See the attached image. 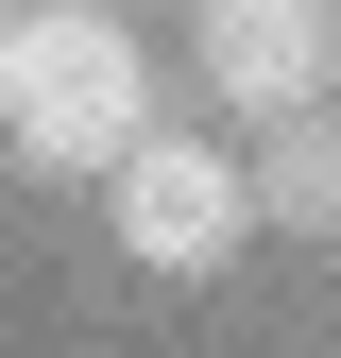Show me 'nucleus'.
Returning a JSON list of instances; mask_svg holds the SVG:
<instances>
[{
	"label": "nucleus",
	"mask_w": 341,
	"mask_h": 358,
	"mask_svg": "<svg viewBox=\"0 0 341 358\" xmlns=\"http://www.w3.org/2000/svg\"><path fill=\"white\" fill-rule=\"evenodd\" d=\"M324 34H341V0H188V52H205V85L239 120L324 103Z\"/></svg>",
	"instance_id": "7ed1b4c3"
},
{
	"label": "nucleus",
	"mask_w": 341,
	"mask_h": 358,
	"mask_svg": "<svg viewBox=\"0 0 341 358\" xmlns=\"http://www.w3.org/2000/svg\"><path fill=\"white\" fill-rule=\"evenodd\" d=\"M137 137H154L137 17L119 0H0V154L52 188H103Z\"/></svg>",
	"instance_id": "f257e3e1"
},
{
	"label": "nucleus",
	"mask_w": 341,
	"mask_h": 358,
	"mask_svg": "<svg viewBox=\"0 0 341 358\" xmlns=\"http://www.w3.org/2000/svg\"><path fill=\"white\" fill-rule=\"evenodd\" d=\"M103 222H119V256H137V273L188 290V273H222V256L256 239V171H239L222 137H170V120H154V137L103 171Z\"/></svg>",
	"instance_id": "f03ea898"
},
{
	"label": "nucleus",
	"mask_w": 341,
	"mask_h": 358,
	"mask_svg": "<svg viewBox=\"0 0 341 358\" xmlns=\"http://www.w3.org/2000/svg\"><path fill=\"white\" fill-rule=\"evenodd\" d=\"M324 103H341V34H324Z\"/></svg>",
	"instance_id": "39448f33"
},
{
	"label": "nucleus",
	"mask_w": 341,
	"mask_h": 358,
	"mask_svg": "<svg viewBox=\"0 0 341 358\" xmlns=\"http://www.w3.org/2000/svg\"><path fill=\"white\" fill-rule=\"evenodd\" d=\"M256 222H290V239H341V103L256 120Z\"/></svg>",
	"instance_id": "20e7f679"
}]
</instances>
